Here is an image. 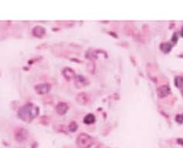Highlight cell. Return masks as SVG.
Returning a JSON list of instances; mask_svg holds the SVG:
<instances>
[{"label": "cell", "instance_id": "obj_2", "mask_svg": "<svg viewBox=\"0 0 183 148\" xmlns=\"http://www.w3.org/2000/svg\"><path fill=\"white\" fill-rule=\"evenodd\" d=\"M77 146L80 148H89L94 143L92 137L85 133H81L77 137Z\"/></svg>", "mask_w": 183, "mask_h": 148}, {"label": "cell", "instance_id": "obj_14", "mask_svg": "<svg viewBox=\"0 0 183 148\" xmlns=\"http://www.w3.org/2000/svg\"><path fill=\"white\" fill-rule=\"evenodd\" d=\"M77 128H78L77 124L74 121L71 122V124H70V125H69V130H70L71 132H75L77 130Z\"/></svg>", "mask_w": 183, "mask_h": 148}, {"label": "cell", "instance_id": "obj_5", "mask_svg": "<svg viewBox=\"0 0 183 148\" xmlns=\"http://www.w3.org/2000/svg\"><path fill=\"white\" fill-rule=\"evenodd\" d=\"M63 75L67 80H71L76 77V73L73 69L70 67H66L63 70Z\"/></svg>", "mask_w": 183, "mask_h": 148}, {"label": "cell", "instance_id": "obj_15", "mask_svg": "<svg viewBox=\"0 0 183 148\" xmlns=\"http://www.w3.org/2000/svg\"><path fill=\"white\" fill-rule=\"evenodd\" d=\"M175 120H176L179 124H182L183 123V114H178L175 117Z\"/></svg>", "mask_w": 183, "mask_h": 148}, {"label": "cell", "instance_id": "obj_16", "mask_svg": "<svg viewBox=\"0 0 183 148\" xmlns=\"http://www.w3.org/2000/svg\"><path fill=\"white\" fill-rule=\"evenodd\" d=\"M177 40H178V35H177L176 33H175L174 34H173V35H172V41L174 42V43H175V42H177Z\"/></svg>", "mask_w": 183, "mask_h": 148}, {"label": "cell", "instance_id": "obj_4", "mask_svg": "<svg viewBox=\"0 0 183 148\" xmlns=\"http://www.w3.org/2000/svg\"><path fill=\"white\" fill-rule=\"evenodd\" d=\"M51 86L48 83H40L35 86V90L39 94H45V93H49L50 90Z\"/></svg>", "mask_w": 183, "mask_h": 148}, {"label": "cell", "instance_id": "obj_9", "mask_svg": "<svg viewBox=\"0 0 183 148\" xmlns=\"http://www.w3.org/2000/svg\"><path fill=\"white\" fill-rule=\"evenodd\" d=\"M89 96L86 93H80L77 96V101L82 105H85L88 103Z\"/></svg>", "mask_w": 183, "mask_h": 148}, {"label": "cell", "instance_id": "obj_18", "mask_svg": "<svg viewBox=\"0 0 183 148\" xmlns=\"http://www.w3.org/2000/svg\"><path fill=\"white\" fill-rule=\"evenodd\" d=\"M182 96H183V90H182Z\"/></svg>", "mask_w": 183, "mask_h": 148}, {"label": "cell", "instance_id": "obj_1", "mask_svg": "<svg viewBox=\"0 0 183 148\" xmlns=\"http://www.w3.org/2000/svg\"><path fill=\"white\" fill-rule=\"evenodd\" d=\"M40 108L32 103H27L18 110V116L23 121L30 123L39 114Z\"/></svg>", "mask_w": 183, "mask_h": 148}, {"label": "cell", "instance_id": "obj_11", "mask_svg": "<svg viewBox=\"0 0 183 148\" xmlns=\"http://www.w3.org/2000/svg\"><path fill=\"white\" fill-rule=\"evenodd\" d=\"M95 121V117L92 113H89L84 118V123L86 124H91Z\"/></svg>", "mask_w": 183, "mask_h": 148}, {"label": "cell", "instance_id": "obj_12", "mask_svg": "<svg viewBox=\"0 0 183 148\" xmlns=\"http://www.w3.org/2000/svg\"><path fill=\"white\" fill-rule=\"evenodd\" d=\"M160 47H161V49L162 50V52L167 53L171 51L172 47L171 43H169V42H162Z\"/></svg>", "mask_w": 183, "mask_h": 148}, {"label": "cell", "instance_id": "obj_6", "mask_svg": "<svg viewBox=\"0 0 183 148\" xmlns=\"http://www.w3.org/2000/svg\"><path fill=\"white\" fill-rule=\"evenodd\" d=\"M32 33H33V35L36 37L41 38L45 35L46 29H45L44 27L41 26H36L33 29Z\"/></svg>", "mask_w": 183, "mask_h": 148}, {"label": "cell", "instance_id": "obj_13", "mask_svg": "<svg viewBox=\"0 0 183 148\" xmlns=\"http://www.w3.org/2000/svg\"><path fill=\"white\" fill-rule=\"evenodd\" d=\"M175 85L178 88H181L183 86V77L181 76H178L175 78Z\"/></svg>", "mask_w": 183, "mask_h": 148}, {"label": "cell", "instance_id": "obj_10", "mask_svg": "<svg viewBox=\"0 0 183 148\" xmlns=\"http://www.w3.org/2000/svg\"><path fill=\"white\" fill-rule=\"evenodd\" d=\"M88 83V81L86 78L82 76H77L75 77V85L77 87H83Z\"/></svg>", "mask_w": 183, "mask_h": 148}, {"label": "cell", "instance_id": "obj_8", "mask_svg": "<svg viewBox=\"0 0 183 148\" xmlns=\"http://www.w3.org/2000/svg\"><path fill=\"white\" fill-rule=\"evenodd\" d=\"M158 95L160 97H167V96L171 93V90L168 87V86H166V85H164V86H160L159 89H158Z\"/></svg>", "mask_w": 183, "mask_h": 148}, {"label": "cell", "instance_id": "obj_3", "mask_svg": "<svg viewBox=\"0 0 183 148\" xmlns=\"http://www.w3.org/2000/svg\"><path fill=\"white\" fill-rule=\"evenodd\" d=\"M28 134H29V133H28V131H27V129L24 128L18 129L17 131H15V140H16L18 142L22 143V142H24L25 140L27 139Z\"/></svg>", "mask_w": 183, "mask_h": 148}, {"label": "cell", "instance_id": "obj_7", "mask_svg": "<svg viewBox=\"0 0 183 148\" xmlns=\"http://www.w3.org/2000/svg\"><path fill=\"white\" fill-rule=\"evenodd\" d=\"M68 108L69 106L68 105H67V104L64 103V102H60V103H59V104L57 105V106H56V111H57L59 114H60V115H64V114H65V113L67 112Z\"/></svg>", "mask_w": 183, "mask_h": 148}, {"label": "cell", "instance_id": "obj_17", "mask_svg": "<svg viewBox=\"0 0 183 148\" xmlns=\"http://www.w3.org/2000/svg\"><path fill=\"white\" fill-rule=\"evenodd\" d=\"M181 35L183 37V27L182 28V30H181Z\"/></svg>", "mask_w": 183, "mask_h": 148}]
</instances>
